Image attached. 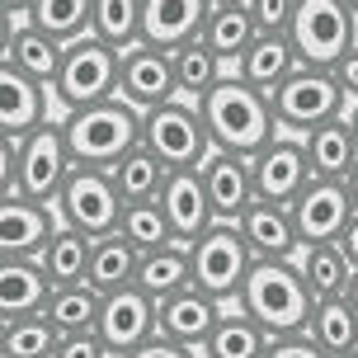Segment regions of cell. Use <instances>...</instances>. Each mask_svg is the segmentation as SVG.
Returning a JSON list of instances; mask_svg holds the SVG:
<instances>
[{"instance_id":"obj_23","label":"cell","mask_w":358,"mask_h":358,"mask_svg":"<svg viewBox=\"0 0 358 358\" xmlns=\"http://www.w3.org/2000/svg\"><path fill=\"white\" fill-rule=\"evenodd\" d=\"M62 52H66V43L52 38L48 29H38L29 19H19V24L5 19V57L0 62H10V66H19V71H29V76L52 85L57 66H62Z\"/></svg>"},{"instance_id":"obj_39","label":"cell","mask_w":358,"mask_h":358,"mask_svg":"<svg viewBox=\"0 0 358 358\" xmlns=\"http://www.w3.org/2000/svg\"><path fill=\"white\" fill-rule=\"evenodd\" d=\"M118 231L137 245V250H151V245H165L175 241L170 231V217L156 198H137V203H123V217H118Z\"/></svg>"},{"instance_id":"obj_30","label":"cell","mask_w":358,"mask_h":358,"mask_svg":"<svg viewBox=\"0 0 358 358\" xmlns=\"http://www.w3.org/2000/svg\"><path fill=\"white\" fill-rule=\"evenodd\" d=\"M203 38L213 43L217 52H222V62L236 71V62L245 57V48L259 38L255 10L250 5H213V15H208V24H203Z\"/></svg>"},{"instance_id":"obj_32","label":"cell","mask_w":358,"mask_h":358,"mask_svg":"<svg viewBox=\"0 0 358 358\" xmlns=\"http://www.w3.org/2000/svg\"><path fill=\"white\" fill-rule=\"evenodd\" d=\"M231 71L227 62H222V52H217L208 38L198 34L189 38V43H179L175 48V76H179V94H189V99H203L208 90L222 80V76Z\"/></svg>"},{"instance_id":"obj_24","label":"cell","mask_w":358,"mask_h":358,"mask_svg":"<svg viewBox=\"0 0 358 358\" xmlns=\"http://www.w3.org/2000/svg\"><path fill=\"white\" fill-rule=\"evenodd\" d=\"M302 146H306V161H311V175H325V179H344L349 165L358 161V137H354V127H349L344 113L306 127Z\"/></svg>"},{"instance_id":"obj_40","label":"cell","mask_w":358,"mask_h":358,"mask_svg":"<svg viewBox=\"0 0 358 358\" xmlns=\"http://www.w3.org/2000/svg\"><path fill=\"white\" fill-rule=\"evenodd\" d=\"M259 34H287V24L297 15V0H250Z\"/></svg>"},{"instance_id":"obj_46","label":"cell","mask_w":358,"mask_h":358,"mask_svg":"<svg viewBox=\"0 0 358 358\" xmlns=\"http://www.w3.org/2000/svg\"><path fill=\"white\" fill-rule=\"evenodd\" d=\"M344 194H349V203H354V213H358V161L349 165V175H344Z\"/></svg>"},{"instance_id":"obj_33","label":"cell","mask_w":358,"mask_h":358,"mask_svg":"<svg viewBox=\"0 0 358 358\" xmlns=\"http://www.w3.org/2000/svg\"><path fill=\"white\" fill-rule=\"evenodd\" d=\"M268 344V330L255 321L245 306L236 302V311H222V321L208 335V354L213 358H259Z\"/></svg>"},{"instance_id":"obj_13","label":"cell","mask_w":358,"mask_h":358,"mask_svg":"<svg viewBox=\"0 0 358 358\" xmlns=\"http://www.w3.org/2000/svg\"><path fill=\"white\" fill-rule=\"evenodd\" d=\"M118 94L132 99L137 108L175 99L179 94L175 52H170V48H156V43H132V48H123V62H118Z\"/></svg>"},{"instance_id":"obj_5","label":"cell","mask_w":358,"mask_h":358,"mask_svg":"<svg viewBox=\"0 0 358 358\" xmlns=\"http://www.w3.org/2000/svg\"><path fill=\"white\" fill-rule=\"evenodd\" d=\"M189 264H194V287H203L217 302H236L241 287H245V273L255 264V250L241 231V222L217 217L203 236L189 241Z\"/></svg>"},{"instance_id":"obj_26","label":"cell","mask_w":358,"mask_h":358,"mask_svg":"<svg viewBox=\"0 0 358 358\" xmlns=\"http://www.w3.org/2000/svg\"><path fill=\"white\" fill-rule=\"evenodd\" d=\"M194 283V264H189V245L184 241H165V245H151L137 259V287H146L156 302L179 292V287Z\"/></svg>"},{"instance_id":"obj_11","label":"cell","mask_w":358,"mask_h":358,"mask_svg":"<svg viewBox=\"0 0 358 358\" xmlns=\"http://www.w3.org/2000/svg\"><path fill=\"white\" fill-rule=\"evenodd\" d=\"M222 311H227V302H217L203 287L189 283V287H179V292H170V297L156 302V330H165L170 340H179L189 358H213L208 354V335L222 321Z\"/></svg>"},{"instance_id":"obj_27","label":"cell","mask_w":358,"mask_h":358,"mask_svg":"<svg viewBox=\"0 0 358 358\" xmlns=\"http://www.w3.org/2000/svg\"><path fill=\"white\" fill-rule=\"evenodd\" d=\"M306 330H311V340L321 344L325 358L358 354V311L344 302V292H340V297H316Z\"/></svg>"},{"instance_id":"obj_16","label":"cell","mask_w":358,"mask_h":358,"mask_svg":"<svg viewBox=\"0 0 358 358\" xmlns=\"http://www.w3.org/2000/svg\"><path fill=\"white\" fill-rule=\"evenodd\" d=\"M292 217H297L302 245L340 241V231L349 227V217H354V203H349V194H344V179L311 175V184L292 198Z\"/></svg>"},{"instance_id":"obj_50","label":"cell","mask_w":358,"mask_h":358,"mask_svg":"<svg viewBox=\"0 0 358 358\" xmlns=\"http://www.w3.org/2000/svg\"><path fill=\"white\" fill-rule=\"evenodd\" d=\"M213 5H250V0H213Z\"/></svg>"},{"instance_id":"obj_7","label":"cell","mask_w":358,"mask_h":358,"mask_svg":"<svg viewBox=\"0 0 358 358\" xmlns=\"http://www.w3.org/2000/svg\"><path fill=\"white\" fill-rule=\"evenodd\" d=\"M142 142L151 146L170 170H184V165L208 161L213 132H208V123H203L198 99L175 94V99H161V104L142 108Z\"/></svg>"},{"instance_id":"obj_35","label":"cell","mask_w":358,"mask_h":358,"mask_svg":"<svg viewBox=\"0 0 358 358\" xmlns=\"http://www.w3.org/2000/svg\"><path fill=\"white\" fill-rule=\"evenodd\" d=\"M297 264H302V278L311 283L316 297H340L344 287H349V255L340 250V241H316V245H302L297 250Z\"/></svg>"},{"instance_id":"obj_15","label":"cell","mask_w":358,"mask_h":358,"mask_svg":"<svg viewBox=\"0 0 358 358\" xmlns=\"http://www.w3.org/2000/svg\"><path fill=\"white\" fill-rule=\"evenodd\" d=\"M255 184H259V198H278V203H292L311 184V161H306L302 132H278L268 137L259 151H255Z\"/></svg>"},{"instance_id":"obj_14","label":"cell","mask_w":358,"mask_h":358,"mask_svg":"<svg viewBox=\"0 0 358 358\" xmlns=\"http://www.w3.org/2000/svg\"><path fill=\"white\" fill-rule=\"evenodd\" d=\"M156 203L165 208L170 231H175V241H184V245H189L194 236H203L217 222L213 194H208V179H203V165L170 170V175H165V184H161V194H156Z\"/></svg>"},{"instance_id":"obj_22","label":"cell","mask_w":358,"mask_h":358,"mask_svg":"<svg viewBox=\"0 0 358 358\" xmlns=\"http://www.w3.org/2000/svg\"><path fill=\"white\" fill-rule=\"evenodd\" d=\"M213 15V0H146L142 10V43L170 48L203 34V24Z\"/></svg>"},{"instance_id":"obj_3","label":"cell","mask_w":358,"mask_h":358,"mask_svg":"<svg viewBox=\"0 0 358 358\" xmlns=\"http://www.w3.org/2000/svg\"><path fill=\"white\" fill-rule=\"evenodd\" d=\"M62 127H66L76 165H104V170H113L132 146L142 142V108L132 99H123V94H108V99H94V104L66 108Z\"/></svg>"},{"instance_id":"obj_37","label":"cell","mask_w":358,"mask_h":358,"mask_svg":"<svg viewBox=\"0 0 358 358\" xmlns=\"http://www.w3.org/2000/svg\"><path fill=\"white\" fill-rule=\"evenodd\" d=\"M142 10L146 0H94L90 34H99L113 48H132V43H142Z\"/></svg>"},{"instance_id":"obj_21","label":"cell","mask_w":358,"mask_h":358,"mask_svg":"<svg viewBox=\"0 0 358 358\" xmlns=\"http://www.w3.org/2000/svg\"><path fill=\"white\" fill-rule=\"evenodd\" d=\"M52 287V273L43 268L38 255H0V321L43 311Z\"/></svg>"},{"instance_id":"obj_47","label":"cell","mask_w":358,"mask_h":358,"mask_svg":"<svg viewBox=\"0 0 358 358\" xmlns=\"http://www.w3.org/2000/svg\"><path fill=\"white\" fill-rule=\"evenodd\" d=\"M29 5H34V0H0V10H5V19H24V15H29Z\"/></svg>"},{"instance_id":"obj_28","label":"cell","mask_w":358,"mask_h":358,"mask_svg":"<svg viewBox=\"0 0 358 358\" xmlns=\"http://www.w3.org/2000/svg\"><path fill=\"white\" fill-rule=\"evenodd\" d=\"M137 259H142V250H137L123 231L94 236V250H90V278H85V283H94L99 292H113V287L137 283Z\"/></svg>"},{"instance_id":"obj_9","label":"cell","mask_w":358,"mask_h":358,"mask_svg":"<svg viewBox=\"0 0 358 358\" xmlns=\"http://www.w3.org/2000/svg\"><path fill=\"white\" fill-rule=\"evenodd\" d=\"M268 94H273V113H278V123L287 132H306V127L325 123V118L349 113V94L335 80V66H306L302 62L283 85L268 90Z\"/></svg>"},{"instance_id":"obj_41","label":"cell","mask_w":358,"mask_h":358,"mask_svg":"<svg viewBox=\"0 0 358 358\" xmlns=\"http://www.w3.org/2000/svg\"><path fill=\"white\" fill-rule=\"evenodd\" d=\"M108 344L99 340V330H71L57 344V358H104Z\"/></svg>"},{"instance_id":"obj_31","label":"cell","mask_w":358,"mask_h":358,"mask_svg":"<svg viewBox=\"0 0 358 358\" xmlns=\"http://www.w3.org/2000/svg\"><path fill=\"white\" fill-rule=\"evenodd\" d=\"M99 311H104V292L94 283H57L48 306H43V316H48L62 335L94 330V325H99Z\"/></svg>"},{"instance_id":"obj_38","label":"cell","mask_w":358,"mask_h":358,"mask_svg":"<svg viewBox=\"0 0 358 358\" xmlns=\"http://www.w3.org/2000/svg\"><path fill=\"white\" fill-rule=\"evenodd\" d=\"M29 24L48 29L52 38L71 43V38L90 34V19H94V0H34L29 5Z\"/></svg>"},{"instance_id":"obj_51","label":"cell","mask_w":358,"mask_h":358,"mask_svg":"<svg viewBox=\"0 0 358 358\" xmlns=\"http://www.w3.org/2000/svg\"><path fill=\"white\" fill-rule=\"evenodd\" d=\"M349 5H354V10H358V0H349Z\"/></svg>"},{"instance_id":"obj_29","label":"cell","mask_w":358,"mask_h":358,"mask_svg":"<svg viewBox=\"0 0 358 358\" xmlns=\"http://www.w3.org/2000/svg\"><path fill=\"white\" fill-rule=\"evenodd\" d=\"M90 250H94V236L80 231V227H57L43 245V268L52 273V283H85L90 278Z\"/></svg>"},{"instance_id":"obj_1","label":"cell","mask_w":358,"mask_h":358,"mask_svg":"<svg viewBox=\"0 0 358 358\" xmlns=\"http://www.w3.org/2000/svg\"><path fill=\"white\" fill-rule=\"evenodd\" d=\"M198 108H203L208 132H213V146H222V151H245V156H255L268 137L283 132L278 113H273V94L250 85L241 71L222 76V80L198 99Z\"/></svg>"},{"instance_id":"obj_6","label":"cell","mask_w":358,"mask_h":358,"mask_svg":"<svg viewBox=\"0 0 358 358\" xmlns=\"http://www.w3.org/2000/svg\"><path fill=\"white\" fill-rule=\"evenodd\" d=\"M118 62H123V48L104 43L99 34L71 38L66 52H62V66H57V80H52L57 108L66 113V108H80V104L118 94Z\"/></svg>"},{"instance_id":"obj_12","label":"cell","mask_w":358,"mask_h":358,"mask_svg":"<svg viewBox=\"0 0 358 358\" xmlns=\"http://www.w3.org/2000/svg\"><path fill=\"white\" fill-rule=\"evenodd\" d=\"M94 330L108 344V354L132 358L137 344L156 335V297L137 283L113 287V292H104V311H99V325Z\"/></svg>"},{"instance_id":"obj_4","label":"cell","mask_w":358,"mask_h":358,"mask_svg":"<svg viewBox=\"0 0 358 358\" xmlns=\"http://www.w3.org/2000/svg\"><path fill=\"white\" fill-rule=\"evenodd\" d=\"M236 302L245 306L268 335H287V330H306L316 292L302 278L297 259H255Z\"/></svg>"},{"instance_id":"obj_25","label":"cell","mask_w":358,"mask_h":358,"mask_svg":"<svg viewBox=\"0 0 358 358\" xmlns=\"http://www.w3.org/2000/svg\"><path fill=\"white\" fill-rule=\"evenodd\" d=\"M297 66H302V52H297L292 34H259L245 48V57L236 62V71L259 90H278Z\"/></svg>"},{"instance_id":"obj_18","label":"cell","mask_w":358,"mask_h":358,"mask_svg":"<svg viewBox=\"0 0 358 358\" xmlns=\"http://www.w3.org/2000/svg\"><path fill=\"white\" fill-rule=\"evenodd\" d=\"M203 179H208L217 217H227V222H241V213L259 198L255 156H245V151H222V146H213L208 161H203Z\"/></svg>"},{"instance_id":"obj_45","label":"cell","mask_w":358,"mask_h":358,"mask_svg":"<svg viewBox=\"0 0 358 358\" xmlns=\"http://www.w3.org/2000/svg\"><path fill=\"white\" fill-rule=\"evenodd\" d=\"M340 250L349 255V264L358 268V213L349 217V227H344V231H340Z\"/></svg>"},{"instance_id":"obj_43","label":"cell","mask_w":358,"mask_h":358,"mask_svg":"<svg viewBox=\"0 0 358 358\" xmlns=\"http://www.w3.org/2000/svg\"><path fill=\"white\" fill-rule=\"evenodd\" d=\"M132 358H184V344H179V340H170L165 330H156L151 340H142V344H137V354H132Z\"/></svg>"},{"instance_id":"obj_8","label":"cell","mask_w":358,"mask_h":358,"mask_svg":"<svg viewBox=\"0 0 358 358\" xmlns=\"http://www.w3.org/2000/svg\"><path fill=\"white\" fill-rule=\"evenodd\" d=\"M287 34L306 66H335L358 43V10L349 0H297Z\"/></svg>"},{"instance_id":"obj_49","label":"cell","mask_w":358,"mask_h":358,"mask_svg":"<svg viewBox=\"0 0 358 358\" xmlns=\"http://www.w3.org/2000/svg\"><path fill=\"white\" fill-rule=\"evenodd\" d=\"M344 118H349V127H354V137H358V99L349 104V113H344Z\"/></svg>"},{"instance_id":"obj_36","label":"cell","mask_w":358,"mask_h":358,"mask_svg":"<svg viewBox=\"0 0 358 358\" xmlns=\"http://www.w3.org/2000/svg\"><path fill=\"white\" fill-rule=\"evenodd\" d=\"M165 175H170V165H165L146 142H137V146H132V151L123 156V161L113 165V184H118L123 203L156 198V194H161V184H165Z\"/></svg>"},{"instance_id":"obj_19","label":"cell","mask_w":358,"mask_h":358,"mask_svg":"<svg viewBox=\"0 0 358 358\" xmlns=\"http://www.w3.org/2000/svg\"><path fill=\"white\" fill-rule=\"evenodd\" d=\"M48 104H52V85L48 80L0 62V137H24L38 123H48L52 118Z\"/></svg>"},{"instance_id":"obj_42","label":"cell","mask_w":358,"mask_h":358,"mask_svg":"<svg viewBox=\"0 0 358 358\" xmlns=\"http://www.w3.org/2000/svg\"><path fill=\"white\" fill-rule=\"evenodd\" d=\"M264 354L268 358H292V354H321V344L311 340V330H287V335H268L264 344Z\"/></svg>"},{"instance_id":"obj_17","label":"cell","mask_w":358,"mask_h":358,"mask_svg":"<svg viewBox=\"0 0 358 358\" xmlns=\"http://www.w3.org/2000/svg\"><path fill=\"white\" fill-rule=\"evenodd\" d=\"M57 227H62V213L48 198H29V194L0 198V255H43V245Z\"/></svg>"},{"instance_id":"obj_48","label":"cell","mask_w":358,"mask_h":358,"mask_svg":"<svg viewBox=\"0 0 358 358\" xmlns=\"http://www.w3.org/2000/svg\"><path fill=\"white\" fill-rule=\"evenodd\" d=\"M344 302H349V306H354V311H358V268H354V273H349V287H344Z\"/></svg>"},{"instance_id":"obj_44","label":"cell","mask_w":358,"mask_h":358,"mask_svg":"<svg viewBox=\"0 0 358 358\" xmlns=\"http://www.w3.org/2000/svg\"><path fill=\"white\" fill-rule=\"evenodd\" d=\"M335 80L344 85L349 104H354V99H358V43H354V48H349V52L340 57V62H335Z\"/></svg>"},{"instance_id":"obj_10","label":"cell","mask_w":358,"mask_h":358,"mask_svg":"<svg viewBox=\"0 0 358 358\" xmlns=\"http://www.w3.org/2000/svg\"><path fill=\"white\" fill-rule=\"evenodd\" d=\"M57 213L66 227H80L90 236H108L118 231V217H123V194L113 184V170L104 165H76L71 179L62 184L57 194Z\"/></svg>"},{"instance_id":"obj_34","label":"cell","mask_w":358,"mask_h":358,"mask_svg":"<svg viewBox=\"0 0 358 358\" xmlns=\"http://www.w3.org/2000/svg\"><path fill=\"white\" fill-rule=\"evenodd\" d=\"M57 344H62V330L43 311L0 321V354L5 358H57Z\"/></svg>"},{"instance_id":"obj_20","label":"cell","mask_w":358,"mask_h":358,"mask_svg":"<svg viewBox=\"0 0 358 358\" xmlns=\"http://www.w3.org/2000/svg\"><path fill=\"white\" fill-rule=\"evenodd\" d=\"M241 231L250 241L255 259H297V250H302L292 203H278V198H255L241 213Z\"/></svg>"},{"instance_id":"obj_2","label":"cell","mask_w":358,"mask_h":358,"mask_svg":"<svg viewBox=\"0 0 358 358\" xmlns=\"http://www.w3.org/2000/svg\"><path fill=\"white\" fill-rule=\"evenodd\" d=\"M0 151H5V161H0L5 194H29V198L57 203L62 184L76 170V156H71L62 118H48L34 132H24V137H0Z\"/></svg>"}]
</instances>
